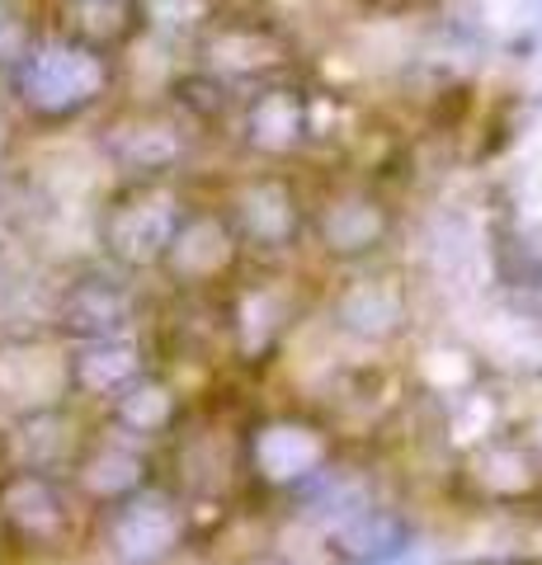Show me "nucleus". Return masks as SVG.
Segmentation results:
<instances>
[{
	"instance_id": "1",
	"label": "nucleus",
	"mask_w": 542,
	"mask_h": 565,
	"mask_svg": "<svg viewBox=\"0 0 542 565\" xmlns=\"http://www.w3.org/2000/svg\"><path fill=\"white\" fill-rule=\"evenodd\" d=\"M174 542V514L161 500H137L132 509H124V519L114 523V546L118 556L132 565H147L156 556H166Z\"/></svg>"
},
{
	"instance_id": "2",
	"label": "nucleus",
	"mask_w": 542,
	"mask_h": 565,
	"mask_svg": "<svg viewBox=\"0 0 542 565\" xmlns=\"http://www.w3.org/2000/svg\"><path fill=\"white\" fill-rule=\"evenodd\" d=\"M6 519L29 537H52L62 527V500L43 481H14L6 490Z\"/></svg>"
},
{
	"instance_id": "3",
	"label": "nucleus",
	"mask_w": 542,
	"mask_h": 565,
	"mask_svg": "<svg viewBox=\"0 0 542 565\" xmlns=\"http://www.w3.org/2000/svg\"><path fill=\"white\" fill-rule=\"evenodd\" d=\"M317 462V444L302 429H269L259 438V467H265L274 481H288V476H302Z\"/></svg>"
},
{
	"instance_id": "4",
	"label": "nucleus",
	"mask_w": 542,
	"mask_h": 565,
	"mask_svg": "<svg viewBox=\"0 0 542 565\" xmlns=\"http://www.w3.org/2000/svg\"><path fill=\"white\" fill-rule=\"evenodd\" d=\"M340 542H344L349 556L378 561V556H387V552H396V546H401V527H396V519H387V514H359V519L344 523Z\"/></svg>"
},
{
	"instance_id": "5",
	"label": "nucleus",
	"mask_w": 542,
	"mask_h": 565,
	"mask_svg": "<svg viewBox=\"0 0 542 565\" xmlns=\"http://www.w3.org/2000/svg\"><path fill=\"white\" fill-rule=\"evenodd\" d=\"M124 377H128V353H118V349L95 353L91 367H85V382L91 386H118Z\"/></svg>"
}]
</instances>
